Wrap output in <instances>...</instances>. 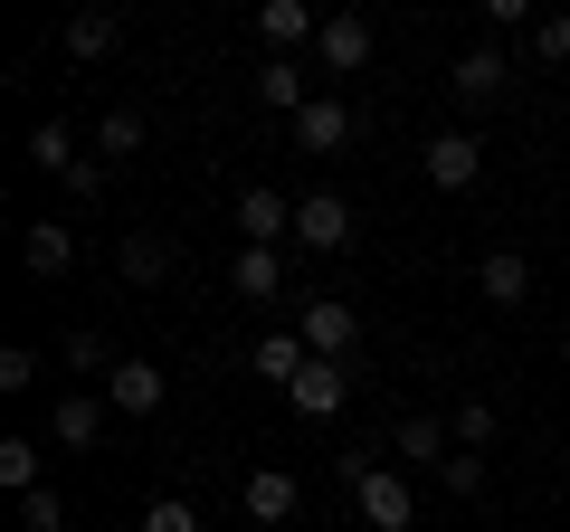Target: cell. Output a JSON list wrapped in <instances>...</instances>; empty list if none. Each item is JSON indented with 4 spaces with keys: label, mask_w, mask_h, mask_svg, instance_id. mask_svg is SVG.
Returning <instances> with one entry per match:
<instances>
[{
    "label": "cell",
    "mask_w": 570,
    "mask_h": 532,
    "mask_svg": "<svg viewBox=\"0 0 570 532\" xmlns=\"http://www.w3.org/2000/svg\"><path fill=\"white\" fill-rule=\"evenodd\" d=\"M295 333L314 343V362H352L362 352V305H343V295H295Z\"/></svg>",
    "instance_id": "6da1fadb"
},
{
    "label": "cell",
    "mask_w": 570,
    "mask_h": 532,
    "mask_svg": "<svg viewBox=\"0 0 570 532\" xmlns=\"http://www.w3.org/2000/svg\"><path fill=\"white\" fill-rule=\"evenodd\" d=\"M228 219H238V247H285V238H295V200H285L276 181H247Z\"/></svg>",
    "instance_id": "7a4b0ae2"
},
{
    "label": "cell",
    "mask_w": 570,
    "mask_h": 532,
    "mask_svg": "<svg viewBox=\"0 0 570 532\" xmlns=\"http://www.w3.org/2000/svg\"><path fill=\"white\" fill-rule=\"evenodd\" d=\"M352 504H362V523L371 532H409V513H419V494H409V475L400 466H362V485H343Z\"/></svg>",
    "instance_id": "3957f363"
},
{
    "label": "cell",
    "mask_w": 570,
    "mask_h": 532,
    "mask_svg": "<svg viewBox=\"0 0 570 532\" xmlns=\"http://www.w3.org/2000/svg\"><path fill=\"white\" fill-rule=\"evenodd\" d=\"M295 247H314V257H343L352 247V200L343 190H305L295 200Z\"/></svg>",
    "instance_id": "277c9868"
},
{
    "label": "cell",
    "mask_w": 570,
    "mask_h": 532,
    "mask_svg": "<svg viewBox=\"0 0 570 532\" xmlns=\"http://www.w3.org/2000/svg\"><path fill=\"white\" fill-rule=\"evenodd\" d=\"M371 48H381V29H371L362 10H324V39H314V67H324V77L371 67Z\"/></svg>",
    "instance_id": "5b68a950"
},
{
    "label": "cell",
    "mask_w": 570,
    "mask_h": 532,
    "mask_svg": "<svg viewBox=\"0 0 570 532\" xmlns=\"http://www.w3.org/2000/svg\"><path fill=\"white\" fill-rule=\"evenodd\" d=\"M448 86H456L466 105H504V96H513V58H504V39H475L466 58L448 67Z\"/></svg>",
    "instance_id": "8992f818"
},
{
    "label": "cell",
    "mask_w": 570,
    "mask_h": 532,
    "mask_svg": "<svg viewBox=\"0 0 570 532\" xmlns=\"http://www.w3.org/2000/svg\"><path fill=\"white\" fill-rule=\"evenodd\" d=\"M163 400H171L163 362H115V371H105V410H115V418H153Z\"/></svg>",
    "instance_id": "52a82bcc"
},
{
    "label": "cell",
    "mask_w": 570,
    "mask_h": 532,
    "mask_svg": "<svg viewBox=\"0 0 570 532\" xmlns=\"http://www.w3.org/2000/svg\"><path fill=\"white\" fill-rule=\"evenodd\" d=\"M343 400H352V371L343 362H305L295 381H285V410H295V418H343Z\"/></svg>",
    "instance_id": "ba28073f"
},
{
    "label": "cell",
    "mask_w": 570,
    "mask_h": 532,
    "mask_svg": "<svg viewBox=\"0 0 570 532\" xmlns=\"http://www.w3.org/2000/svg\"><path fill=\"white\" fill-rule=\"evenodd\" d=\"M352 134H362V105H343V96H314L295 115V152H343Z\"/></svg>",
    "instance_id": "9c48e42d"
},
{
    "label": "cell",
    "mask_w": 570,
    "mask_h": 532,
    "mask_svg": "<svg viewBox=\"0 0 570 532\" xmlns=\"http://www.w3.org/2000/svg\"><path fill=\"white\" fill-rule=\"evenodd\" d=\"M419 162H428V181H438V190H475V171H485V144H475V134H428Z\"/></svg>",
    "instance_id": "30bf717a"
},
{
    "label": "cell",
    "mask_w": 570,
    "mask_h": 532,
    "mask_svg": "<svg viewBox=\"0 0 570 532\" xmlns=\"http://www.w3.org/2000/svg\"><path fill=\"white\" fill-rule=\"evenodd\" d=\"M238 504H247V523H266V532H276V523H295L305 485H295V466H257V475L238 485Z\"/></svg>",
    "instance_id": "8fae6325"
},
{
    "label": "cell",
    "mask_w": 570,
    "mask_h": 532,
    "mask_svg": "<svg viewBox=\"0 0 570 532\" xmlns=\"http://www.w3.org/2000/svg\"><path fill=\"white\" fill-rule=\"evenodd\" d=\"M228 286H238L247 305H295V295H285V247H238V257H228Z\"/></svg>",
    "instance_id": "7c38bea8"
},
{
    "label": "cell",
    "mask_w": 570,
    "mask_h": 532,
    "mask_svg": "<svg viewBox=\"0 0 570 532\" xmlns=\"http://www.w3.org/2000/svg\"><path fill=\"white\" fill-rule=\"evenodd\" d=\"M257 39L276 48V58H295L305 39H324V10H314V0H266V10H257Z\"/></svg>",
    "instance_id": "4fadbf2b"
},
{
    "label": "cell",
    "mask_w": 570,
    "mask_h": 532,
    "mask_svg": "<svg viewBox=\"0 0 570 532\" xmlns=\"http://www.w3.org/2000/svg\"><path fill=\"white\" fill-rule=\"evenodd\" d=\"M105 418H115V410H105V390H67L58 418H48V437H58V447H96Z\"/></svg>",
    "instance_id": "5bb4252c"
},
{
    "label": "cell",
    "mask_w": 570,
    "mask_h": 532,
    "mask_svg": "<svg viewBox=\"0 0 570 532\" xmlns=\"http://www.w3.org/2000/svg\"><path fill=\"white\" fill-rule=\"evenodd\" d=\"M257 105H266V115H285V124H295V115L314 105V77H305L295 58H266V67H257Z\"/></svg>",
    "instance_id": "9a60e30c"
},
{
    "label": "cell",
    "mask_w": 570,
    "mask_h": 532,
    "mask_svg": "<svg viewBox=\"0 0 570 532\" xmlns=\"http://www.w3.org/2000/svg\"><path fill=\"white\" fill-rule=\"evenodd\" d=\"M390 447H400L409 466H428V475H438V466H448V456H456V437L438 428V418H428V410H409L400 428H390Z\"/></svg>",
    "instance_id": "2e32d148"
},
{
    "label": "cell",
    "mask_w": 570,
    "mask_h": 532,
    "mask_svg": "<svg viewBox=\"0 0 570 532\" xmlns=\"http://www.w3.org/2000/svg\"><path fill=\"white\" fill-rule=\"evenodd\" d=\"M20 266H29V276H67V266H77V228H58V219H29Z\"/></svg>",
    "instance_id": "e0dca14e"
},
{
    "label": "cell",
    "mask_w": 570,
    "mask_h": 532,
    "mask_svg": "<svg viewBox=\"0 0 570 532\" xmlns=\"http://www.w3.org/2000/svg\"><path fill=\"white\" fill-rule=\"evenodd\" d=\"M115 266H124V286H163V276H171V247L153 238V228H124V238H115Z\"/></svg>",
    "instance_id": "ac0fdd59"
},
{
    "label": "cell",
    "mask_w": 570,
    "mask_h": 532,
    "mask_svg": "<svg viewBox=\"0 0 570 532\" xmlns=\"http://www.w3.org/2000/svg\"><path fill=\"white\" fill-rule=\"evenodd\" d=\"M475 286H485V305H523L532 295V257L523 247H494V257L475 266Z\"/></svg>",
    "instance_id": "d6986e66"
},
{
    "label": "cell",
    "mask_w": 570,
    "mask_h": 532,
    "mask_svg": "<svg viewBox=\"0 0 570 532\" xmlns=\"http://www.w3.org/2000/svg\"><path fill=\"white\" fill-rule=\"evenodd\" d=\"M115 39H124V20H115V10H77V20H67V58H77V67L115 58Z\"/></svg>",
    "instance_id": "ffe728a7"
},
{
    "label": "cell",
    "mask_w": 570,
    "mask_h": 532,
    "mask_svg": "<svg viewBox=\"0 0 570 532\" xmlns=\"http://www.w3.org/2000/svg\"><path fill=\"white\" fill-rule=\"evenodd\" d=\"M314 362V343H305V333H295V324H276V333H257V371H266V381H295V371H305Z\"/></svg>",
    "instance_id": "44dd1931"
},
{
    "label": "cell",
    "mask_w": 570,
    "mask_h": 532,
    "mask_svg": "<svg viewBox=\"0 0 570 532\" xmlns=\"http://www.w3.org/2000/svg\"><path fill=\"white\" fill-rule=\"evenodd\" d=\"M29 162H39V171H58V181L86 162V152H77V134H67V115H48L39 134H29Z\"/></svg>",
    "instance_id": "7402d4cb"
},
{
    "label": "cell",
    "mask_w": 570,
    "mask_h": 532,
    "mask_svg": "<svg viewBox=\"0 0 570 532\" xmlns=\"http://www.w3.org/2000/svg\"><path fill=\"white\" fill-rule=\"evenodd\" d=\"M494 428H504V418H494V400H456V418H448V437H456L466 456H485Z\"/></svg>",
    "instance_id": "603a6c76"
},
{
    "label": "cell",
    "mask_w": 570,
    "mask_h": 532,
    "mask_svg": "<svg viewBox=\"0 0 570 532\" xmlns=\"http://www.w3.org/2000/svg\"><path fill=\"white\" fill-rule=\"evenodd\" d=\"M96 152H105V162H134V152H142V115H134V105H115V115L96 124Z\"/></svg>",
    "instance_id": "cb8c5ba5"
},
{
    "label": "cell",
    "mask_w": 570,
    "mask_h": 532,
    "mask_svg": "<svg viewBox=\"0 0 570 532\" xmlns=\"http://www.w3.org/2000/svg\"><path fill=\"white\" fill-rule=\"evenodd\" d=\"M0 485H10V494H39V447H29V437H0Z\"/></svg>",
    "instance_id": "d4e9b609"
},
{
    "label": "cell",
    "mask_w": 570,
    "mask_h": 532,
    "mask_svg": "<svg viewBox=\"0 0 570 532\" xmlns=\"http://www.w3.org/2000/svg\"><path fill=\"white\" fill-rule=\"evenodd\" d=\"M58 362H67V371H96V381H105V371H115V343H105V333H67Z\"/></svg>",
    "instance_id": "484cf974"
},
{
    "label": "cell",
    "mask_w": 570,
    "mask_h": 532,
    "mask_svg": "<svg viewBox=\"0 0 570 532\" xmlns=\"http://www.w3.org/2000/svg\"><path fill=\"white\" fill-rule=\"evenodd\" d=\"M532 58H542V67H570V20H561V10L532 20Z\"/></svg>",
    "instance_id": "4316f807"
},
{
    "label": "cell",
    "mask_w": 570,
    "mask_h": 532,
    "mask_svg": "<svg viewBox=\"0 0 570 532\" xmlns=\"http://www.w3.org/2000/svg\"><path fill=\"white\" fill-rule=\"evenodd\" d=\"M438 485H448V494H466V504H475V494H485V456H466V447H456L448 466H438Z\"/></svg>",
    "instance_id": "83f0119b"
},
{
    "label": "cell",
    "mask_w": 570,
    "mask_h": 532,
    "mask_svg": "<svg viewBox=\"0 0 570 532\" xmlns=\"http://www.w3.org/2000/svg\"><path fill=\"white\" fill-rule=\"evenodd\" d=\"M134 532H200V513L181 504V494H163V504H142V523Z\"/></svg>",
    "instance_id": "f1b7e54d"
},
{
    "label": "cell",
    "mask_w": 570,
    "mask_h": 532,
    "mask_svg": "<svg viewBox=\"0 0 570 532\" xmlns=\"http://www.w3.org/2000/svg\"><path fill=\"white\" fill-rule=\"evenodd\" d=\"M532 20H542L532 0H485V29H494V39H513V29H523V39H532Z\"/></svg>",
    "instance_id": "f546056e"
},
{
    "label": "cell",
    "mask_w": 570,
    "mask_h": 532,
    "mask_svg": "<svg viewBox=\"0 0 570 532\" xmlns=\"http://www.w3.org/2000/svg\"><path fill=\"white\" fill-rule=\"evenodd\" d=\"M20 523H29V532H67V504L39 485V494H20Z\"/></svg>",
    "instance_id": "4dcf8cb0"
},
{
    "label": "cell",
    "mask_w": 570,
    "mask_h": 532,
    "mask_svg": "<svg viewBox=\"0 0 570 532\" xmlns=\"http://www.w3.org/2000/svg\"><path fill=\"white\" fill-rule=\"evenodd\" d=\"M29 381H39V352L10 343V352H0V390H29Z\"/></svg>",
    "instance_id": "1f68e13d"
},
{
    "label": "cell",
    "mask_w": 570,
    "mask_h": 532,
    "mask_svg": "<svg viewBox=\"0 0 570 532\" xmlns=\"http://www.w3.org/2000/svg\"><path fill=\"white\" fill-rule=\"evenodd\" d=\"M105 181H115V162H96V152H86V162L67 171V190H77V200H105Z\"/></svg>",
    "instance_id": "d6a6232c"
},
{
    "label": "cell",
    "mask_w": 570,
    "mask_h": 532,
    "mask_svg": "<svg viewBox=\"0 0 570 532\" xmlns=\"http://www.w3.org/2000/svg\"><path fill=\"white\" fill-rule=\"evenodd\" d=\"M247 532H266V523H247Z\"/></svg>",
    "instance_id": "836d02e7"
}]
</instances>
